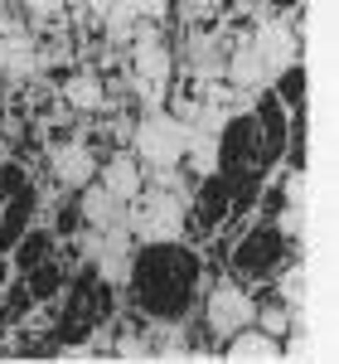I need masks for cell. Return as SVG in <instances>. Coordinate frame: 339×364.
<instances>
[{
    "instance_id": "obj_1",
    "label": "cell",
    "mask_w": 339,
    "mask_h": 364,
    "mask_svg": "<svg viewBox=\"0 0 339 364\" xmlns=\"http://www.w3.org/2000/svg\"><path fill=\"white\" fill-rule=\"evenodd\" d=\"M136 262V257H131ZM126 282L136 287V301L145 316L155 321H179L189 301H194L199 287V257L179 238H160V243H145L141 262L126 272Z\"/></svg>"
},
{
    "instance_id": "obj_2",
    "label": "cell",
    "mask_w": 339,
    "mask_h": 364,
    "mask_svg": "<svg viewBox=\"0 0 339 364\" xmlns=\"http://www.w3.org/2000/svg\"><path fill=\"white\" fill-rule=\"evenodd\" d=\"M184 136H189V122H179L174 112L150 107L145 122L136 127V156L145 166H174L184 156Z\"/></svg>"
},
{
    "instance_id": "obj_3",
    "label": "cell",
    "mask_w": 339,
    "mask_h": 364,
    "mask_svg": "<svg viewBox=\"0 0 339 364\" xmlns=\"http://www.w3.org/2000/svg\"><path fill=\"white\" fill-rule=\"evenodd\" d=\"M141 199V209H136V219H131V233L141 238V243H160V238H179V224H184V199L174 195V190H150V195H136Z\"/></svg>"
},
{
    "instance_id": "obj_4",
    "label": "cell",
    "mask_w": 339,
    "mask_h": 364,
    "mask_svg": "<svg viewBox=\"0 0 339 364\" xmlns=\"http://www.w3.org/2000/svg\"><path fill=\"white\" fill-rule=\"evenodd\" d=\"M204 316H209V331L228 340L233 331L252 326L257 301L248 296V291H243V287H233V282H223V287H213V291H209V306H204Z\"/></svg>"
},
{
    "instance_id": "obj_5",
    "label": "cell",
    "mask_w": 339,
    "mask_h": 364,
    "mask_svg": "<svg viewBox=\"0 0 339 364\" xmlns=\"http://www.w3.org/2000/svg\"><path fill=\"white\" fill-rule=\"evenodd\" d=\"M277 262H282V233L272 224H252V233L243 238V248L233 257V267H238L243 277H267Z\"/></svg>"
},
{
    "instance_id": "obj_6",
    "label": "cell",
    "mask_w": 339,
    "mask_h": 364,
    "mask_svg": "<svg viewBox=\"0 0 339 364\" xmlns=\"http://www.w3.org/2000/svg\"><path fill=\"white\" fill-rule=\"evenodd\" d=\"M92 175H97V161H92V151H87L83 141H68V146L54 151V180L63 190H83Z\"/></svg>"
},
{
    "instance_id": "obj_7",
    "label": "cell",
    "mask_w": 339,
    "mask_h": 364,
    "mask_svg": "<svg viewBox=\"0 0 339 364\" xmlns=\"http://www.w3.org/2000/svg\"><path fill=\"white\" fill-rule=\"evenodd\" d=\"M252 44H257V54H262V63H267L272 78H277L282 68H291V58H296V39H291V29H282V25L257 29Z\"/></svg>"
},
{
    "instance_id": "obj_8",
    "label": "cell",
    "mask_w": 339,
    "mask_h": 364,
    "mask_svg": "<svg viewBox=\"0 0 339 364\" xmlns=\"http://www.w3.org/2000/svg\"><path fill=\"white\" fill-rule=\"evenodd\" d=\"M233 345H228L223 355L238 364L248 360H282V345H277V336H267V331H252V326H243V331H233Z\"/></svg>"
},
{
    "instance_id": "obj_9",
    "label": "cell",
    "mask_w": 339,
    "mask_h": 364,
    "mask_svg": "<svg viewBox=\"0 0 339 364\" xmlns=\"http://www.w3.org/2000/svg\"><path fill=\"white\" fill-rule=\"evenodd\" d=\"M228 83L233 87H267L272 83V73H267V63H262V54H257V44L248 39V44H238V54L228 58Z\"/></svg>"
},
{
    "instance_id": "obj_10",
    "label": "cell",
    "mask_w": 339,
    "mask_h": 364,
    "mask_svg": "<svg viewBox=\"0 0 339 364\" xmlns=\"http://www.w3.org/2000/svg\"><path fill=\"white\" fill-rule=\"evenodd\" d=\"M83 219H87V228L121 224V199H116L107 185H92V180H87L83 185Z\"/></svg>"
},
{
    "instance_id": "obj_11",
    "label": "cell",
    "mask_w": 339,
    "mask_h": 364,
    "mask_svg": "<svg viewBox=\"0 0 339 364\" xmlns=\"http://www.w3.org/2000/svg\"><path fill=\"white\" fill-rule=\"evenodd\" d=\"M102 185L112 190L121 204H136V195H141V170H136V156H112L107 161V170H102Z\"/></svg>"
},
{
    "instance_id": "obj_12",
    "label": "cell",
    "mask_w": 339,
    "mask_h": 364,
    "mask_svg": "<svg viewBox=\"0 0 339 364\" xmlns=\"http://www.w3.org/2000/svg\"><path fill=\"white\" fill-rule=\"evenodd\" d=\"M63 102H68L73 112H97V107H102V83H97L92 73H73V78L63 83Z\"/></svg>"
},
{
    "instance_id": "obj_13",
    "label": "cell",
    "mask_w": 339,
    "mask_h": 364,
    "mask_svg": "<svg viewBox=\"0 0 339 364\" xmlns=\"http://www.w3.org/2000/svg\"><path fill=\"white\" fill-rule=\"evenodd\" d=\"M136 73L155 78V83L170 78V54L160 49V39H136Z\"/></svg>"
},
{
    "instance_id": "obj_14",
    "label": "cell",
    "mask_w": 339,
    "mask_h": 364,
    "mask_svg": "<svg viewBox=\"0 0 339 364\" xmlns=\"http://www.w3.org/2000/svg\"><path fill=\"white\" fill-rule=\"evenodd\" d=\"M5 73H10V78H29V73H34V44H29V39H10Z\"/></svg>"
},
{
    "instance_id": "obj_15",
    "label": "cell",
    "mask_w": 339,
    "mask_h": 364,
    "mask_svg": "<svg viewBox=\"0 0 339 364\" xmlns=\"http://www.w3.org/2000/svg\"><path fill=\"white\" fill-rule=\"evenodd\" d=\"M262 331L282 340V331H286V311H282V306H267V311H262Z\"/></svg>"
},
{
    "instance_id": "obj_16",
    "label": "cell",
    "mask_w": 339,
    "mask_h": 364,
    "mask_svg": "<svg viewBox=\"0 0 339 364\" xmlns=\"http://www.w3.org/2000/svg\"><path fill=\"white\" fill-rule=\"evenodd\" d=\"M20 5H25L34 20H44V15H58V10H63V0H20Z\"/></svg>"
},
{
    "instance_id": "obj_17",
    "label": "cell",
    "mask_w": 339,
    "mask_h": 364,
    "mask_svg": "<svg viewBox=\"0 0 339 364\" xmlns=\"http://www.w3.org/2000/svg\"><path fill=\"white\" fill-rule=\"evenodd\" d=\"M5 54H10V34H0V73H5Z\"/></svg>"
}]
</instances>
